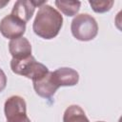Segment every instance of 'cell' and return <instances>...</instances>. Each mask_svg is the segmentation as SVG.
I'll return each instance as SVG.
<instances>
[{"mask_svg":"<svg viewBox=\"0 0 122 122\" xmlns=\"http://www.w3.org/2000/svg\"><path fill=\"white\" fill-rule=\"evenodd\" d=\"M63 25L61 13L50 5H43L38 10L32 24L36 35L44 39H52L60 31Z\"/></svg>","mask_w":122,"mask_h":122,"instance_id":"obj_1","label":"cell"},{"mask_svg":"<svg viewBox=\"0 0 122 122\" xmlns=\"http://www.w3.org/2000/svg\"><path fill=\"white\" fill-rule=\"evenodd\" d=\"M10 69L14 73L25 76L32 81L44 76L50 71L45 65L36 61L32 55L22 59L12 58L10 61Z\"/></svg>","mask_w":122,"mask_h":122,"instance_id":"obj_2","label":"cell"},{"mask_svg":"<svg viewBox=\"0 0 122 122\" xmlns=\"http://www.w3.org/2000/svg\"><path fill=\"white\" fill-rule=\"evenodd\" d=\"M71 30L74 38L79 41L92 40L98 32L96 20L88 13L76 15L71 21Z\"/></svg>","mask_w":122,"mask_h":122,"instance_id":"obj_3","label":"cell"},{"mask_svg":"<svg viewBox=\"0 0 122 122\" xmlns=\"http://www.w3.org/2000/svg\"><path fill=\"white\" fill-rule=\"evenodd\" d=\"M4 112L7 122H21L25 120L28 118L25 99L19 95L9 97L4 105Z\"/></svg>","mask_w":122,"mask_h":122,"instance_id":"obj_4","label":"cell"},{"mask_svg":"<svg viewBox=\"0 0 122 122\" xmlns=\"http://www.w3.org/2000/svg\"><path fill=\"white\" fill-rule=\"evenodd\" d=\"M26 31V23L12 14L6 15L0 21V32L8 39L22 37Z\"/></svg>","mask_w":122,"mask_h":122,"instance_id":"obj_5","label":"cell"},{"mask_svg":"<svg viewBox=\"0 0 122 122\" xmlns=\"http://www.w3.org/2000/svg\"><path fill=\"white\" fill-rule=\"evenodd\" d=\"M32 84H33V89L35 92L39 96L46 98V99L51 98L59 88L58 84L56 83L53 77L52 71H49L44 76L36 80H33Z\"/></svg>","mask_w":122,"mask_h":122,"instance_id":"obj_6","label":"cell"},{"mask_svg":"<svg viewBox=\"0 0 122 122\" xmlns=\"http://www.w3.org/2000/svg\"><path fill=\"white\" fill-rule=\"evenodd\" d=\"M47 3V1H27V0H19L17 2H15V4L13 5L11 13L12 15H14L15 17L19 18L20 20H22L23 22L27 23L31 16L33 15L34 10L36 7H41L43 5H45Z\"/></svg>","mask_w":122,"mask_h":122,"instance_id":"obj_7","label":"cell"},{"mask_svg":"<svg viewBox=\"0 0 122 122\" xmlns=\"http://www.w3.org/2000/svg\"><path fill=\"white\" fill-rule=\"evenodd\" d=\"M9 51L13 59H22L31 55V45L27 38L22 36L10 41Z\"/></svg>","mask_w":122,"mask_h":122,"instance_id":"obj_8","label":"cell"},{"mask_svg":"<svg viewBox=\"0 0 122 122\" xmlns=\"http://www.w3.org/2000/svg\"><path fill=\"white\" fill-rule=\"evenodd\" d=\"M52 72H53V77L59 87L74 86L79 81L78 72L71 68H59Z\"/></svg>","mask_w":122,"mask_h":122,"instance_id":"obj_9","label":"cell"},{"mask_svg":"<svg viewBox=\"0 0 122 122\" xmlns=\"http://www.w3.org/2000/svg\"><path fill=\"white\" fill-rule=\"evenodd\" d=\"M63 122H90L85 112L78 105H71L64 112Z\"/></svg>","mask_w":122,"mask_h":122,"instance_id":"obj_10","label":"cell"},{"mask_svg":"<svg viewBox=\"0 0 122 122\" xmlns=\"http://www.w3.org/2000/svg\"><path fill=\"white\" fill-rule=\"evenodd\" d=\"M55 6L65 15L73 16L79 11L81 3L79 1H55Z\"/></svg>","mask_w":122,"mask_h":122,"instance_id":"obj_11","label":"cell"},{"mask_svg":"<svg viewBox=\"0 0 122 122\" xmlns=\"http://www.w3.org/2000/svg\"><path fill=\"white\" fill-rule=\"evenodd\" d=\"M89 3L92 6L93 11H95L97 13H103V12L109 11L113 5L112 0H99V1L90 0Z\"/></svg>","mask_w":122,"mask_h":122,"instance_id":"obj_12","label":"cell"},{"mask_svg":"<svg viewBox=\"0 0 122 122\" xmlns=\"http://www.w3.org/2000/svg\"><path fill=\"white\" fill-rule=\"evenodd\" d=\"M7 86V76L3 70L0 69V92L4 91V89Z\"/></svg>","mask_w":122,"mask_h":122,"instance_id":"obj_13","label":"cell"},{"mask_svg":"<svg viewBox=\"0 0 122 122\" xmlns=\"http://www.w3.org/2000/svg\"><path fill=\"white\" fill-rule=\"evenodd\" d=\"M9 0H6V1H1L0 0V9H2V8H4L6 5H8L9 4Z\"/></svg>","mask_w":122,"mask_h":122,"instance_id":"obj_14","label":"cell"},{"mask_svg":"<svg viewBox=\"0 0 122 122\" xmlns=\"http://www.w3.org/2000/svg\"><path fill=\"white\" fill-rule=\"evenodd\" d=\"M21 122H30V119L28 117V118H26L25 120H23V121H21Z\"/></svg>","mask_w":122,"mask_h":122,"instance_id":"obj_15","label":"cell"},{"mask_svg":"<svg viewBox=\"0 0 122 122\" xmlns=\"http://www.w3.org/2000/svg\"><path fill=\"white\" fill-rule=\"evenodd\" d=\"M97 122H104V121H97Z\"/></svg>","mask_w":122,"mask_h":122,"instance_id":"obj_16","label":"cell"}]
</instances>
